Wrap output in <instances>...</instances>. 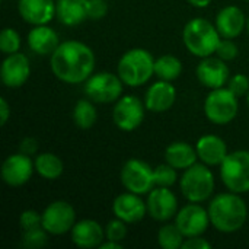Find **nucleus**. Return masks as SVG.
I'll use <instances>...</instances> for the list:
<instances>
[{
  "mask_svg": "<svg viewBox=\"0 0 249 249\" xmlns=\"http://www.w3.org/2000/svg\"><path fill=\"white\" fill-rule=\"evenodd\" d=\"M34 163H35V172L47 181L58 179L64 171L63 160L53 152H44L35 155Z\"/></svg>",
  "mask_w": 249,
  "mask_h": 249,
  "instance_id": "obj_26",
  "label": "nucleus"
},
{
  "mask_svg": "<svg viewBox=\"0 0 249 249\" xmlns=\"http://www.w3.org/2000/svg\"><path fill=\"white\" fill-rule=\"evenodd\" d=\"M41 214L42 228L53 236L69 233L76 223L74 207L64 200H55L50 203Z\"/></svg>",
  "mask_w": 249,
  "mask_h": 249,
  "instance_id": "obj_11",
  "label": "nucleus"
},
{
  "mask_svg": "<svg viewBox=\"0 0 249 249\" xmlns=\"http://www.w3.org/2000/svg\"><path fill=\"white\" fill-rule=\"evenodd\" d=\"M117 74L125 86H143L155 76V57L146 48H130L117 63Z\"/></svg>",
  "mask_w": 249,
  "mask_h": 249,
  "instance_id": "obj_4",
  "label": "nucleus"
},
{
  "mask_svg": "<svg viewBox=\"0 0 249 249\" xmlns=\"http://www.w3.org/2000/svg\"><path fill=\"white\" fill-rule=\"evenodd\" d=\"M128 235V223L121 219H112L105 226V238L115 242H124Z\"/></svg>",
  "mask_w": 249,
  "mask_h": 249,
  "instance_id": "obj_33",
  "label": "nucleus"
},
{
  "mask_svg": "<svg viewBox=\"0 0 249 249\" xmlns=\"http://www.w3.org/2000/svg\"><path fill=\"white\" fill-rule=\"evenodd\" d=\"M165 162L177 171H185L198 162L196 146L187 142H174L165 149Z\"/></svg>",
  "mask_w": 249,
  "mask_h": 249,
  "instance_id": "obj_24",
  "label": "nucleus"
},
{
  "mask_svg": "<svg viewBox=\"0 0 249 249\" xmlns=\"http://www.w3.org/2000/svg\"><path fill=\"white\" fill-rule=\"evenodd\" d=\"M31 76V61L23 53H15L4 57L0 66V77L6 88L18 89L23 86Z\"/></svg>",
  "mask_w": 249,
  "mask_h": 249,
  "instance_id": "obj_16",
  "label": "nucleus"
},
{
  "mask_svg": "<svg viewBox=\"0 0 249 249\" xmlns=\"http://www.w3.org/2000/svg\"><path fill=\"white\" fill-rule=\"evenodd\" d=\"M175 223L185 238L201 236L212 225L209 210L204 209L201 203H188L181 207L175 216Z\"/></svg>",
  "mask_w": 249,
  "mask_h": 249,
  "instance_id": "obj_12",
  "label": "nucleus"
},
{
  "mask_svg": "<svg viewBox=\"0 0 249 249\" xmlns=\"http://www.w3.org/2000/svg\"><path fill=\"white\" fill-rule=\"evenodd\" d=\"M216 188L214 175L210 166L203 162H197L188 169L182 171L179 178V190L188 203H206L209 201Z\"/></svg>",
  "mask_w": 249,
  "mask_h": 249,
  "instance_id": "obj_5",
  "label": "nucleus"
},
{
  "mask_svg": "<svg viewBox=\"0 0 249 249\" xmlns=\"http://www.w3.org/2000/svg\"><path fill=\"white\" fill-rule=\"evenodd\" d=\"M108 13V4L105 0H88L86 1V15L90 20H101Z\"/></svg>",
  "mask_w": 249,
  "mask_h": 249,
  "instance_id": "obj_37",
  "label": "nucleus"
},
{
  "mask_svg": "<svg viewBox=\"0 0 249 249\" xmlns=\"http://www.w3.org/2000/svg\"><path fill=\"white\" fill-rule=\"evenodd\" d=\"M247 31L249 32V16H248V19H247Z\"/></svg>",
  "mask_w": 249,
  "mask_h": 249,
  "instance_id": "obj_43",
  "label": "nucleus"
},
{
  "mask_svg": "<svg viewBox=\"0 0 249 249\" xmlns=\"http://www.w3.org/2000/svg\"><path fill=\"white\" fill-rule=\"evenodd\" d=\"M247 104H248V107H249V92H248V95H247Z\"/></svg>",
  "mask_w": 249,
  "mask_h": 249,
  "instance_id": "obj_44",
  "label": "nucleus"
},
{
  "mask_svg": "<svg viewBox=\"0 0 249 249\" xmlns=\"http://www.w3.org/2000/svg\"><path fill=\"white\" fill-rule=\"evenodd\" d=\"M124 86L117 73L98 71L83 83V92L95 104H115L123 96Z\"/></svg>",
  "mask_w": 249,
  "mask_h": 249,
  "instance_id": "obj_8",
  "label": "nucleus"
},
{
  "mask_svg": "<svg viewBox=\"0 0 249 249\" xmlns=\"http://www.w3.org/2000/svg\"><path fill=\"white\" fill-rule=\"evenodd\" d=\"M191 6H194V7H197V9H204V7H207L213 0H187Z\"/></svg>",
  "mask_w": 249,
  "mask_h": 249,
  "instance_id": "obj_42",
  "label": "nucleus"
},
{
  "mask_svg": "<svg viewBox=\"0 0 249 249\" xmlns=\"http://www.w3.org/2000/svg\"><path fill=\"white\" fill-rule=\"evenodd\" d=\"M238 98L241 96H247L249 92V77L247 74L242 73H236L233 76L229 77V82L226 85Z\"/></svg>",
  "mask_w": 249,
  "mask_h": 249,
  "instance_id": "obj_36",
  "label": "nucleus"
},
{
  "mask_svg": "<svg viewBox=\"0 0 249 249\" xmlns=\"http://www.w3.org/2000/svg\"><path fill=\"white\" fill-rule=\"evenodd\" d=\"M146 105L136 95H123L112 108V121L121 131L137 130L144 120Z\"/></svg>",
  "mask_w": 249,
  "mask_h": 249,
  "instance_id": "obj_10",
  "label": "nucleus"
},
{
  "mask_svg": "<svg viewBox=\"0 0 249 249\" xmlns=\"http://www.w3.org/2000/svg\"><path fill=\"white\" fill-rule=\"evenodd\" d=\"M26 44L36 55H51L60 45V36L57 31L48 25H35L28 32Z\"/></svg>",
  "mask_w": 249,
  "mask_h": 249,
  "instance_id": "obj_23",
  "label": "nucleus"
},
{
  "mask_svg": "<svg viewBox=\"0 0 249 249\" xmlns=\"http://www.w3.org/2000/svg\"><path fill=\"white\" fill-rule=\"evenodd\" d=\"M239 54V48L236 45V42L231 38H222L217 50H216V55L225 61H232L238 57Z\"/></svg>",
  "mask_w": 249,
  "mask_h": 249,
  "instance_id": "obj_34",
  "label": "nucleus"
},
{
  "mask_svg": "<svg viewBox=\"0 0 249 249\" xmlns=\"http://www.w3.org/2000/svg\"><path fill=\"white\" fill-rule=\"evenodd\" d=\"M247 1H249V0H247Z\"/></svg>",
  "mask_w": 249,
  "mask_h": 249,
  "instance_id": "obj_45",
  "label": "nucleus"
},
{
  "mask_svg": "<svg viewBox=\"0 0 249 249\" xmlns=\"http://www.w3.org/2000/svg\"><path fill=\"white\" fill-rule=\"evenodd\" d=\"M88 0H55L57 13L55 18L64 26H77L88 19L86 15Z\"/></svg>",
  "mask_w": 249,
  "mask_h": 249,
  "instance_id": "obj_25",
  "label": "nucleus"
},
{
  "mask_svg": "<svg viewBox=\"0 0 249 249\" xmlns=\"http://www.w3.org/2000/svg\"><path fill=\"white\" fill-rule=\"evenodd\" d=\"M22 45L20 35L13 28H4L0 34V51L4 55L19 53Z\"/></svg>",
  "mask_w": 249,
  "mask_h": 249,
  "instance_id": "obj_32",
  "label": "nucleus"
},
{
  "mask_svg": "<svg viewBox=\"0 0 249 249\" xmlns=\"http://www.w3.org/2000/svg\"><path fill=\"white\" fill-rule=\"evenodd\" d=\"M112 214L114 217L121 219L128 225H134L146 217L147 204L142 200V196L127 191L114 198Z\"/></svg>",
  "mask_w": 249,
  "mask_h": 249,
  "instance_id": "obj_17",
  "label": "nucleus"
},
{
  "mask_svg": "<svg viewBox=\"0 0 249 249\" xmlns=\"http://www.w3.org/2000/svg\"><path fill=\"white\" fill-rule=\"evenodd\" d=\"M19 228L20 231H29V229H34V228H39L42 226V214L38 213L36 210H23L20 214H19Z\"/></svg>",
  "mask_w": 249,
  "mask_h": 249,
  "instance_id": "obj_35",
  "label": "nucleus"
},
{
  "mask_svg": "<svg viewBox=\"0 0 249 249\" xmlns=\"http://www.w3.org/2000/svg\"><path fill=\"white\" fill-rule=\"evenodd\" d=\"M247 19L248 18H245V13L242 12L241 7L229 4L219 10L214 25L220 32L222 38L235 39L245 31Z\"/></svg>",
  "mask_w": 249,
  "mask_h": 249,
  "instance_id": "obj_21",
  "label": "nucleus"
},
{
  "mask_svg": "<svg viewBox=\"0 0 249 249\" xmlns=\"http://www.w3.org/2000/svg\"><path fill=\"white\" fill-rule=\"evenodd\" d=\"M213 247L206 238L201 236H191V238H185L182 249H210Z\"/></svg>",
  "mask_w": 249,
  "mask_h": 249,
  "instance_id": "obj_38",
  "label": "nucleus"
},
{
  "mask_svg": "<svg viewBox=\"0 0 249 249\" xmlns=\"http://www.w3.org/2000/svg\"><path fill=\"white\" fill-rule=\"evenodd\" d=\"M121 184L123 187L134 194L147 196L155 185L153 168L142 159H128L121 168Z\"/></svg>",
  "mask_w": 249,
  "mask_h": 249,
  "instance_id": "obj_9",
  "label": "nucleus"
},
{
  "mask_svg": "<svg viewBox=\"0 0 249 249\" xmlns=\"http://www.w3.org/2000/svg\"><path fill=\"white\" fill-rule=\"evenodd\" d=\"M98 120V111L95 107V102L89 98L79 99L74 104L73 108V123L80 130H89L96 124Z\"/></svg>",
  "mask_w": 249,
  "mask_h": 249,
  "instance_id": "obj_28",
  "label": "nucleus"
},
{
  "mask_svg": "<svg viewBox=\"0 0 249 249\" xmlns=\"http://www.w3.org/2000/svg\"><path fill=\"white\" fill-rule=\"evenodd\" d=\"M200 162L207 166H220L229 155L226 142L216 134H204L196 143Z\"/></svg>",
  "mask_w": 249,
  "mask_h": 249,
  "instance_id": "obj_22",
  "label": "nucleus"
},
{
  "mask_svg": "<svg viewBox=\"0 0 249 249\" xmlns=\"http://www.w3.org/2000/svg\"><path fill=\"white\" fill-rule=\"evenodd\" d=\"M147 214L160 223L169 222L178 213V198L168 187H155L147 194Z\"/></svg>",
  "mask_w": 249,
  "mask_h": 249,
  "instance_id": "obj_13",
  "label": "nucleus"
},
{
  "mask_svg": "<svg viewBox=\"0 0 249 249\" xmlns=\"http://www.w3.org/2000/svg\"><path fill=\"white\" fill-rule=\"evenodd\" d=\"M182 74V61L172 55L163 54L155 58V76L160 80L174 82Z\"/></svg>",
  "mask_w": 249,
  "mask_h": 249,
  "instance_id": "obj_27",
  "label": "nucleus"
},
{
  "mask_svg": "<svg viewBox=\"0 0 249 249\" xmlns=\"http://www.w3.org/2000/svg\"><path fill=\"white\" fill-rule=\"evenodd\" d=\"M70 239L74 247L80 249L99 248L107 239L105 229L93 219H83L74 223L70 231Z\"/></svg>",
  "mask_w": 249,
  "mask_h": 249,
  "instance_id": "obj_19",
  "label": "nucleus"
},
{
  "mask_svg": "<svg viewBox=\"0 0 249 249\" xmlns=\"http://www.w3.org/2000/svg\"><path fill=\"white\" fill-rule=\"evenodd\" d=\"M158 245L163 249H182L185 236L178 228L177 223H168L162 225L158 231Z\"/></svg>",
  "mask_w": 249,
  "mask_h": 249,
  "instance_id": "obj_29",
  "label": "nucleus"
},
{
  "mask_svg": "<svg viewBox=\"0 0 249 249\" xmlns=\"http://www.w3.org/2000/svg\"><path fill=\"white\" fill-rule=\"evenodd\" d=\"M10 105L9 102L6 101V98H0V125H6V123L9 121L10 118Z\"/></svg>",
  "mask_w": 249,
  "mask_h": 249,
  "instance_id": "obj_40",
  "label": "nucleus"
},
{
  "mask_svg": "<svg viewBox=\"0 0 249 249\" xmlns=\"http://www.w3.org/2000/svg\"><path fill=\"white\" fill-rule=\"evenodd\" d=\"M19 16L29 25H48L57 13L55 0H19Z\"/></svg>",
  "mask_w": 249,
  "mask_h": 249,
  "instance_id": "obj_20",
  "label": "nucleus"
},
{
  "mask_svg": "<svg viewBox=\"0 0 249 249\" xmlns=\"http://www.w3.org/2000/svg\"><path fill=\"white\" fill-rule=\"evenodd\" d=\"M219 168L222 182L228 191L241 196L249 193V150L231 152Z\"/></svg>",
  "mask_w": 249,
  "mask_h": 249,
  "instance_id": "obj_7",
  "label": "nucleus"
},
{
  "mask_svg": "<svg viewBox=\"0 0 249 249\" xmlns=\"http://www.w3.org/2000/svg\"><path fill=\"white\" fill-rule=\"evenodd\" d=\"M209 216L212 226L222 233L241 231L248 220V206L241 194L228 191L210 198Z\"/></svg>",
  "mask_w": 249,
  "mask_h": 249,
  "instance_id": "obj_2",
  "label": "nucleus"
},
{
  "mask_svg": "<svg viewBox=\"0 0 249 249\" xmlns=\"http://www.w3.org/2000/svg\"><path fill=\"white\" fill-rule=\"evenodd\" d=\"M177 101V89L172 82L158 80L152 83L144 93L146 109L155 114H162L169 111Z\"/></svg>",
  "mask_w": 249,
  "mask_h": 249,
  "instance_id": "obj_18",
  "label": "nucleus"
},
{
  "mask_svg": "<svg viewBox=\"0 0 249 249\" xmlns=\"http://www.w3.org/2000/svg\"><path fill=\"white\" fill-rule=\"evenodd\" d=\"M220 39L222 35L216 25L204 18L188 20L182 29V42L185 48L198 58L214 55Z\"/></svg>",
  "mask_w": 249,
  "mask_h": 249,
  "instance_id": "obj_3",
  "label": "nucleus"
},
{
  "mask_svg": "<svg viewBox=\"0 0 249 249\" xmlns=\"http://www.w3.org/2000/svg\"><path fill=\"white\" fill-rule=\"evenodd\" d=\"M19 152L28 155V156H34L38 152V140L34 137H23L19 142Z\"/></svg>",
  "mask_w": 249,
  "mask_h": 249,
  "instance_id": "obj_39",
  "label": "nucleus"
},
{
  "mask_svg": "<svg viewBox=\"0 0 249 249\" xmlns=\"http://www.w3.org/2000/svg\"><path fill=\"white\" fill-rule=\"evenodd\" d=\"M48 232L39 226V228H34V229H29V231H22V235H20V245L23 248L28 249H38L42 248L47 245L48 242Z\"/></svg>",
  "mask_w": 249,
  "mask_h": 249,
  "instance_id": "obj_30",
  "label": "nucleus"
},
{
  "mask_svg": "<svg viewBox=\"0 0 249 249\" xmlns=\"http://www.w3.org/2000/svg\"><path fill=\"white\" fill-rule=\"evenodd\" d=\"M35 172V163L32 156L22 152L7 156L1 163V179L9 187L25 185Z\"/></svg>",
  "mask_w": 249,
  "mask_h": 249,
  "instance_id": "obj_14",
  "label": "nucleus"
},
{
  "mask_svg": "<svg viewBox=\"0 0 249 249\" xmlns=\"http://www.w3.org/2000/svg\"><path fill=\"white\" fill-rule=\"evenodd\" d=\"M96 57L93 50L82 41L69 39L50 55V67L53 74L63 83L82 85L95 71Z\"/></svg>",
  "mask_w": 249,
  "mask_h": 249,
  "instance_id": "obj_1",
  "label": "nucleus"
},
{
  "mask_svg": "<svg viewBox=\"0 0 249 249\" xmlns=\"http://www.w3.org/2000/svg\"><path fill=\"white\" fill-rule=\"evenodd\" d=\"M123 242H115V241H109V239H105L99 249H123Z\"/></svg>",
  "mask_w": 249,
  "mask_h": 249,
  "instance_id": "obj_41",
  "label": "nucleus"
},
{
  "mask_svg": "<svg viewBox=\"0 0 249 249\" xmlns=\"http://www.w3.org/2000/svg\"><path fill=\"white\" fill-rule=\"evenodd\" d=\"M239 98L228 88L212 89L204 99V115L214 125L231 124L239 112Z\"/></svg>",
  "mask_w": 249,
  "mask_h": 249,
  "instance_id": "obj_6",
  "label": "nucleus"
},
{
  "mask_svg": "<svg viewBox=\"0 0 249 249\" xmlns=\"http://www.w3.org/2000/svg\"><path fill=\"white\" fill-rule=\"evenodd\" d=\"M196 76L197 80L207 88L209 90L212 89H219L228 85L229 77H231V70L226 64L225 60L219 58L217 55L213 57H204L198 63L196 69Z\"/></svg>",
  "mask_w": 249,
  "mask_h": 249,
  "instance_id": "obj_15",
  "label": "nucleus"
},
{
  "mask_svg": "<svg viewBox=\"0 0 249 249\" xmlns=\"http://www.w3.org/2000/svg\"><path fill=\"white\" fill-rule=\"evenodd\" d=\"M178 171L171 166L169 163H160L156 168H153V175H155V185L156 187H174L179 179H178Z\"/></svg>",
  "mask_w": 249,
  "mask_h": 249,
  "instance_id": "obj_31",
  "label": "nucleus"
}]
</instances>
